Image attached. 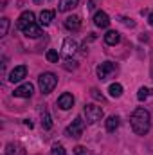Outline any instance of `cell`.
<instances>
[{"instance_id": "484cf974", "label": "cell", "mask_w": 153, "mask_h": 155, "mask_svg": "<svg viewBox=\"0 0 153 155\" xmlns=\"http://www.w3.org/2000/svg\"><path fill=\"white\" fill-rule=\"evenodd\" d=\"M74 155H86V148L85 146H76L74 148Z\"/></svg>"}, {"instance_id": "277c9868", "label": "cell", "mask_w": 153, "mask_h": 155, "mask_svg": "<svg viewBox=\"0 0 153 155\" xmlns=\"http://www.w3.org/2000/svg\"><path fill=\"white\" fill-rule=\"evenodd\" d=\"M83 128H85V121H83V117L77 116L69 126H67V130H65V134L69 135V137H74V139H77V137H81L83 135Z\"/></svg>"}, {"instance_id": "4316f807", "label": "cell", "mask_w": 153, "mask_h": 155, "mask_svg": "<svg viewBox=\"0 0 153 155\" xmlns=\"http://www.w3.org/2000/svg\"><path fill=\"white\" fill-rule=\"evenodd\" d=\"M121 22H122L124 25H128V27H135V22H133L132 18H121Z\"/></svg>"}, {"instance_id": "30bf717a", "label": "cell", "mask_w": 153, "mask_h": 155, "mask_svg": "<svg viewBox=\"0 0 153 155\" xmlns=\"http://www.w3.org/2000/svg\"><path fill=\"white\" fill-rule=\"evenodd\" d=\"M94 24H96V27L105 29V27L110 25V16H108L105 11H97V13L94 15Z\"/></svg>"}, {"instance_id": "2e32d148", "label": "cell", "mask_w": 153, "mask_h": 155, "mask_svg": "<svg viewBox=\"0 0 153 155\" xmlns=\"http://www.w3.org/2000/svg\"><path fill=\"white\" fill-rule=\"evenodd\" d=\"M105 41H106L108 45H117V43L121 41V35H119L117 31H108V33L105 35Z\"/></svg>"}, {"instance_id": "7a4b0ae2", "label": "cell", "mask_w": 153, "mask_h": 155, "mask_svg": "<svg viewBox=\"0 0 153 155\" xmlns=\"http://www.w3.org/2000/svg\"><path fill=\"white\" fill-rule=\"evenodd\" d=\"M56 85H58V78H56V74H52V72H43V74H40L38 87H40V90H41L43 94L52 92Z\"/></svg>"}, {"instance_id": "8fae6325", "label": "cell", "mask_w": 153, "mask_h": 155, "mask_svg": "<svg viewBox=\"0 0 153 155\" xmlns=\"http://www.w3.org/2000/svg\"><path fill=\"white\" fill-rule=\"evenodd\" d=\"M76 51H77L76 40H72V38H65L63 40V54H65L67 58H70Z\"/></svg>"}, {"instance_id": "603a6c76", "label": "cell", "mask_w": 153, "mask_h": 155, "mask_svg": "<svg viewBox=\"0 0 153 155\" xmlns=\"http://www.w3.org/2000/svg\"><path fill=\"white\" fill-rule=\"evenodd\" d=\"M150 94H151V90L146 88V87H142V88H139V92H137V99H139V101H144V99H148Z\"/></svg>"}, {"instance_id": "8992f818", "label": "cell", "mask_w": 153, "mask_h": 155, "mask_svg": "<svg viewBox=\"0 0 153 155\" xmlns=\"http://www.w3.org/2000/svg\"><path fill=\"white\" fill-rule=\"evenodd\" d=\"M25 76H27V67H25V65H16V67L9 72V81H11V83H20Z\"/></svg>"}, {"instance_id": "44dd1931", "label": "cell", "mask_w": 153, "mask_h": 155, "mask_svg": "<svg viewBox=\"0 0 153 155\" xmlns=\"http://www.w3.org/2000/svg\"><path fill=\"white\" fill-rule=\"evenodd\" d=\"M7 31H9V18L4 16V18L0 20V36H5Z\"/></svg>"}, {"instance_id": "4fadbf2b", "label": "cell", "mask_w": 153, "mask_h": 155, "mask_svg": "<svg viewBox=\"0 0 153 155\" xmlns=\"http://www.w3.org/2000/svg\"><path fill=\"white\" fill-rule=\"evenodd\" d=\"M65 27H67L69 31H77V29L81 27V18L76 16V15L67 16V18H65Z\"/></svg>"}, {"instance_id": "5b68a950", "label": "cell", "mask_w": 153, "mask_h": 155, "mask_svg": "<svg viewBox=\"0 0 153 155\" xmlns=\"http://www.w3.org/2000/svg\"><path fill=\"white\" fill-rule=\"evenodd\" d=\"M115 71H117V65L112 63V61H105V63L97 65V69H96V72H97V78H99V79H106L110 74H114Z\"/></svg>"}, {"instance_id": "ffe728a7", "label": "cell", "mask_w": 153, "mask_h": 155, "mask_svg": "<svg viewBox=\"0 0 153 155\" xmlns=\"http://www.w3.org/2000/svg\"><path fill=\"white\" fill-rule=\"evenodd\" d=\"M45 58H47V61H50V63H58V61H60V52L54 51V49H49L47 54H45Z\"/></svg>"}, {"instance_id": "3957f363", "label": "cell", "mask_w": 153, "mask_h": 155, "mask_svg": "<svg viewBox=\"0 0 153 155\" xmlns=\"http://www.w3.org/2000/svg\"><path fill=\"white\" fill-rule=\"evenodd\" d=\"M83 112H85V117H86V123H90V124L101 121V117H103V108L97 107V105H92V103L85 105Z\"/></svg>"}, {"instance_id": "f1b7e54d", "label": "cell", "mask_w": 153, "mask_h": 155, "mask_svg": "<svg viewBox=\"0 0 153 155\" xmlns=\"http://www.w3.org/2000/svg\"><path fill=\"white\" fill-rule=\"evenodd\" d=\"M24 123H25V126H29V128H33V123H31L29 119H27V121H24Z\"/></svg>"}, {"instance_id": "d6986e66", "label": "cell", "mask_w": 153, "mask_h": 155, "mask_svg": "<svg viewBox=\"0 0 153 155\" xmlns=\"http://www.w3.org/2000/svg\"><path fill=\"white\" fill-rule=\"evenodd\" d=\"M41 126H43V130H50L52 128V119H50L47 110H43V114H41Z\"/></svg>"}, {"instance_id": "ba28073f", "label": "cell", "mask_w": 153, "mask_h": 155, "mask_svg": "<svg viewBox=\"0 0 153 155\" xmlns=\"http://www.w3.org/2000/svg\"><path fill=\"white\" fill-rule=\"evenodd\" d=\"M33 92H34V87H33L31 83H24V85H20V87L15 88L13 96H15V97H31Z\"/></svg>"}, {"instance_id": "52a82bcc", "label": "cell", "mask_w": 153, "mask_h": 155, "mask_svg": "<svg viewBox=\"0 0 153 155\" xmlns=\"http://www.w3.org/2000/svg\"><path fill=\"white\" fill-rule=\"evenodd\" d=\"M31 24H34V13H33V11H24V13L20 15L18 22H16V27L22 31L24 27H27V25H31Z\"/></svg>"}, {"instance_id": "e0dca14e", "label": "cell", "mask_w": 153, "mask_h": 155, "mask_svg": "<svg viewBox=\"0 0 153 155\" xmlns=\"http://www.w3.org/2000/svg\"><path fill=\"white\" fill-rule=\"evenodd\" d=\"M119 123H121L119 116H110L106 119V130H108V132H115V130L119 128Z\"/></svg>"}, {"instance_id": "7c38bea8", "label": "cell", "mask_w": 153, "mask_h": 155, "mask_svg": "<svg viewBox=\"0 0 153 155\" xmlns=\"http://www.w3.org/2000/svg\"><path fill=\"white\" fill-rule=\"evenodd\" d=\"M22 33H24L27 38H40V36H41V29H40V25H36V24H31V25L24 27Z\"/></svg>"}, {"instance_id": "5bb4252c", "label": "cell", "mask_w": 153, "mask_h": 155, "mask_svg": "<svg viewBox=\"0 0 153 155\" xmlns=\"http://www.w3.org/2000/svg\"><path fill=\"white\" fill-rule=\"evenodd\" d=\"M77 5H79V0H60V4H58V9H60L61 13H67V11H72V9H76Z\"/></svg>"}, {"instance_id": "83f0119b", "label": "cell", "mask_w": 153, "mask_h": 155, "mask_svg": "<svg viewBox=\"0 0 153 155\" xmlns=\"http://www.w3.org/2000/svg\"><path fill=\"white\" fill-rule=\"evenodd\" d=\"M148 24H150V25H153V11L150 13V16H148Z\"/></svg>"}, {"instance_id": "6da1fadb", "label": "cell", "mask_w": 153, "mask_h": 155, "mask_svg": "<svg viewBox=\"0 0 153 155\" xmlns=\"http://www.w3.org/2000/svg\"><path fill=\"white\" fill-rule=\"evenodd\" d=\"M130 124H132V130L137 134V135H146L151 128V116L146 108L139 107L133 110V114L130 117Z\"/></svg>"}, {"instance_id": "d4e9b609", "label": "cell", "mask_w": 153, "mask_h": 155, "mask_svg": "<svg viewBox=\"0 0 153 155\" xmlns=\"http://www.w3.org/2000/svg\"><path fill=\"white\" fill-rule=\"evenodd\" d=\"M90 94H92V97H94V99H99V101H105V97H103V94H99V90H97V88H92V90H90Z\"/></svg>"}, {"instance_id": "9c48e42d", "label": "cell", "mask_w": 153, "mask_h": 155, "mask_svg": "<svg viewBox=\"0 0 153 155\" xmlns=\"http://www.w3.org/2000/svg\"><path fill=\"white\" fill-rule=\"evenodd\" d=\"M58 107H60L61 110H69V108H72V107H74V96L69 94V92H63V94L58 97Z\"/></svg>"}, {"instance_id": "f546056e", "label": "cell", "mask_w": 153, "mask_h": 155, "mask_svg": "<svg viewBox=\"0 0 153 155\" xmlns=\"http://www.w3.org/2000/svg\"><path fill=\"white\" fill-rule=\"evenodd\" d=\"M33 2H34V4H41V2H43V0H33Z\"/></svg>"}, {"instance_id": "9a60e30c", "label": "cell", "mask_w": 153, "mask_h": 155, "mask_svg": "<svg viewBox=\"0 0 153 155\" xmlns=\"http://www.w3.org/2000/svg\"><path fill=\"white\" fill-rule=\"evenodd\" d=\"M52 18H54V11H50V9H43L40 13V24L41 25H49L52 22Z\"/></svg>"}, {"instance_id": "ac0fdd59", "label": "cell", "mask_w": 153, "mask_h": 155, "mask_svg": "<svg viewBox=\"0 0 153 155\" xmlns=\"http://www.w3.org/2000/svg\"><path fill=\"white\" fill-rule=\"evenodd\" d=\"M108 92H110L112 97H121V96H122V85H121V83H112V85L108 87Z\"/></svg>"}, {"instance_id": "7402d4cb", "label": "cell", "mask_w": 153, "mask_h": 155, "mask_svg": "<svg viewBox=\"0 0 153 155\" xmlns=\"http://www.w3.org/2000/svg\"><path fill=\"white\" fill-rule=\"evenodd\" d=\"M63 69H65V71H76L77 69V61L76 60H72V58H67L65 63H63Z\"/></svg>"}, {"instance_id": "cb8c5ba5", "label": "cell", "mask_w": 153, "mask_h": 155, "mask_svg": "<svg viewBox=\"0 0 153 155\" xmlns=\"http://www.w3.org/2000/svg\"><path fill=\"white\" fill-rule=\"evenodd\" d=\"M52 153L54 155H67V152H65V148L61 144H54L52 146Z\"/></svg>"}]
</instances>
